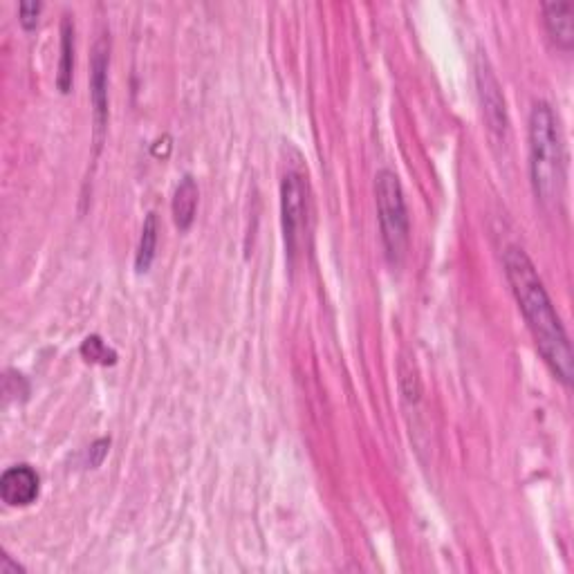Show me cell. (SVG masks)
Returning a JSON list of instances; mask_svg holds the SVG:
<instances>
[{
	"instance_id": "cell-1",
	"label": "cell",
	"mask_w": 574,
	"mask_h": 574,
	"mask_svg": "<svg viewBox=\"0 0 574 574\" xmlns=\"http://www.w3.org/2000/svg\"><path fill=\"white\" fill-rule=\"evenodd\" d=\"M505 276L518 301L523 317L527 321L532 337L536 341L541 357L550 370L557 375L559 382L566 386L572 384L574 366H572V348L566 330L554 305L545 292L539 272L521 247H507L505 256Z\"/></svg>"
},
{
	"instance_id": "cell-2",
	"label": "cell",
	"mask_w": 574,
	"mask_h": 574,
	"mask_svg": "<svg viewBox=\"0 0 574 574\" xmlns=\"http://www.w3.org/2000/svg\"><path fill=\"white\" fill-rule=\"evenodd\" d=\"M530 175L536 198L557 207L566 189V148L559 119L545 101H536L530 115Z\"/></svg>"
},
{
	"instance_id": "cell-3",
	"label": "cell",
	"mask_w": 574,
	"mask_h": 574,
	"mask_svg": "<svg viewBox=\"0 0 574 574\" xmlns=\"http://www.w3.org/2000/svg\"><path fill=\"white\" fill-rule=\"evenodd\" d=\"M375 198L379 227H382V240L388 261L400 265L409 252V211H406L402 184L393 171H379L375 178Z\"/></svg>"
},
{
	"instance_id": "cell-4",
	"label": "cell",
	"mask_w": 574,
	"mask_h": 574,
	"mask_svg": "<svg viewBox=\"0 0 574 574\" xmlns=\"http://www.w3.org/2000/svg\"><path fill=\"white\" fill-rule=\"evenodd\" d=\"M281 214L287 254L294 258L301 247L305 225H308V184L301 173H285L281 184Z\"/></svg>"
},
{
	"instance_id": "cell-5",
	"label": "cell",
	"mask_w": 574,
	"mask_h": 574,
	"mask_svg": "<svg viewBox=\"0 0 574 574\" xmlns=\"http://www.w3.org/2000/svg\"><path fill=\"white\" fill-rule=\"evenodd\" d=\"M476 83H478V95L480 104H483V115L489 133L494 135L496 142H507L509 133V119L505 108V97L501 90V83L494 77L492 68L485 57H478L476 63Z\"/></svg>"
},
{
	"instance_id": "cell-6",
	"label": "cell",
	"mask_w": 574,
	"mask_h": 574,
	"mask_svg": "<svg viewBox=\"0 0 574 574\" xmlns=\"http://www.w3.org/2000/svg\"><path fill=\"white\" fill-rule=\"evenodd\" d=\"M90 101L95 113V133L101 137L108 122V43L101 39L90 63Z\"/></svg>"
},
{
	"instance_id": "cell-7",
	"label": "cell",
	"mask_w": 574,
	"mask_h": 574,
	"mask_svg": "<svg viewBox=\"0 0 574 574\" xmlns=\"http://www.w3.org/2000/svg\"><path fill=\"white\" fill-rule=\"evenodd\" d=\"M41 492V478L30 465L9 467L0 478V496L9 507L32 505Z\"/></svg>"
},
{
	"instance_id": "cell-8",
	"label": "cell",
	"mask_w": 574,
	"mask_h": 574,
	"mask_svg": "<svg viewBox=\"0 0 574 574\" xmlns=\"http://www.w3.org/2000/svg\"><path fill=\"white\" fill-rule=\"evenodd\" d=\"M543 23L557 48L570 52L574 45V5L572 3H545Z\"/></svg>"
},
{
	"instance_id": "cell-9",
	"label": "cell",
	"mask_w": 574,
	"mask_h": 574,
	"mask_svg": "<svg viewBox=\"0 0 574 574\" xmlns=\"http://www.w3.org/2000/svg\"><path fill=\"white\" fill-rule=\"evenodd\" d=\"M173 218L175 225H178L182 231H187L193 225V218H196V209H198V184L191 175H184L180 180L178 189H175L173 196Z\"/></svg>"
},
{
	"instance_id": "cell-10",
	"label": "cell",
	"mask_w": 574,
	"mask_h": 574,
	"mask_svg": "<svg viewBox=\"0 0 574 574\" xmlns=\"http://www.w3.org/2000/svg\"><path fill=\"white\" fill-rule=\"evenodd\" d=\"M74 74V25L70 16H63L61 23V59H59V74L57 86L61 92H70Z\"/></svg>"
},
{
	"instance_id": "cell-11",
	"label": "cell",
	"mask_w": 574,
	"mask_h": 574,
	"mask_svg": "<svg viewBox=\"0 0 574 574\" xmlns=\"http://www.w3.org/2000/svg\"><path fill=\"white\" fill-rule=\"evenodd\" d=\"M155 249H157V218L155 214H148L142 227V238H140V247H137V256H135V270L137 272H148L151 267L153 258H155Z\"/></svg>"
},
{
	"instance_id": "cell-12",
	"label": "cell",
	"mask_w": 574,
	"mask_h": 574,
	"mask_svg": "<svg viewBox=\"0 0 574 574\" xmlns=\"http://www.w3.org/2000/svg\"><path fill=\"white\" fill-rule=\"evenodd\" d=\"M81 355L86 357L88 361H92V364H101V366H113L115 361H117L115 350L108 348L104 344V339L97 337V335H92V337H88L86 341H83V344H81Z\"/></svg>"
},
{
	"instance_id": "cell-13",
	"label": "cell",
	"mask_w": 574,
	"mask_h": 574,
	"mask_svg": "<svg viewBox=\"0 0 574 574\" xmlns=\"http://www.w3.org/2000/svg\"><path fill=\"white\" fill-rule=\"evenodd\" d=\"M18 14H21V25L25 27V30H34L36 23H39L41 3H21V7H18Z\"/></svg>"
},
{
	"instance_id": "cell-14",
	"label": "cell",
	"mask_w": 574,
	"mask_h": 574,
	"mask_svg": "<svg viewBox=\"0 0 574 574\" xmlns=\"http://www.w3.org/2000/svg\"><path fill=\"white\" fill-rule=\"evenodd\" d=\"M108 447H110L108 440H97L95 444H92L90 447V467H99L101 462H104Z\"/></svg>"
},
{
	"instance_id": "cell-15",
	"label": "cell",
	"mask_w": 574,
	"mask_h": 574,
	"mask_svg": "<svg viewBox=\"0 0 574 574\" xmlns=\"http://www.w3.org/2000/svg\"><path fill=\"white\" fill-rule=\"evenodd\" d=\"M18 572H23V568L18 566L16 561H12V557L0 559V574H18Z\"/></svg>"
}]
</instances>
